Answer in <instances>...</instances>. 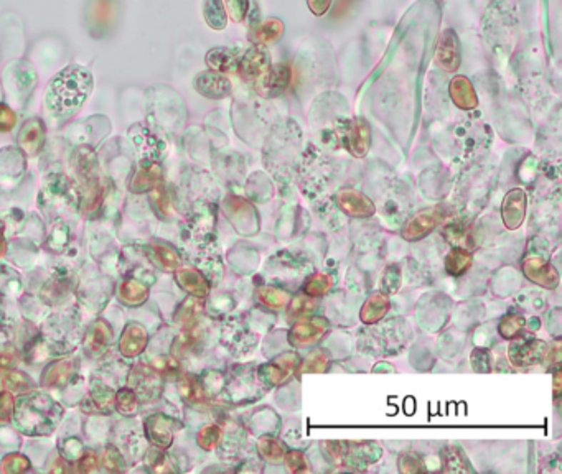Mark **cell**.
Wrapping results in <instances>:
<instances>
[{
	"instance_id": "cell-1",
	"label": "cell",
	"mask_w": 562,
	"mask_h": 474,
	"mask_svg": "<svg viewBox=\"0 0 562 474\" xmlns=\"http://www.w3.org/2000/svg\"><path fill=\"white\" fill-rule=\"evenodd\" d=\"M93 88L89 71L71 65L51 79L46 89V109L53 119H69L81 109Z\"/></svg>"
},
{
	"instance_id": "cell-2",
	"label": "cell",
	"mask_w": 562,
	"mask_h": 474,
	"mask_svg": "<svg viewBox=\"0 0 562 474\" xmlns=\"http://www.w3.org/2000/svg\"><path fill=\"white\" fill-rule=\"evenodd\" d=\"M12 417L17 428L26 435H50L60 422L61 407L44 393H31L15 402Z\"/></svg>"
},
{
	"instance_id": "cell-3",
	"label": "cell",
	"mask_w": 562,
	"mask_h": 474,
	"mask_svg": "<svg viewBox=\"0 0 562 474\" xmlns=\"http://www.w3.org/2000/svg\"><path fill=\"white\" fill-rule=\"evenodd\" d=\"M84 19L93 38H108L119 20V0H89Z\"/></svg>"
},
{
	"instance_id": "cell-4",
	"label": "cell",
	"mask_w": 562,
	"mask_h": 474,
	"mask_svg": "<svg viewBox=\"0 0 562 474\" xmlns=\"http://www.w3.org/2000/svg\"><path fill=\"white\" fill-rule=\"evenodd\" d=\"M292 83V68L286 63L269 65L264 73L259 74L254 81V88L258 94L266 99L279 98L291 88Z\"/></svg>"
},
{
	"instance_id": "cell-5",
	"label": "cell",
	"mask_w": 562,
	"mask_h": 474,
	"mask_svg": "<svg viewBox=\"0 0 562 474\" xmlns=\"http://www.w3.org/2000/svg\"><path fill=\"white\" fill-rule=\"evenodd\" d=\"M326 331H328V321L325 318L302 316L288 331L287 339L296 348H308L322 339Z\"/></svg>"
},
{
	"instance_id": "cell-6",
	"label": "cell",
	"mask_w": 562,
	"mask_h": 474,
	"mask_svg": "<svg viewBox=\"0 0 562 474\" xmlns=\"http://www.w3.org/2000/svg\"><path fill=\"white\" fill-rule=\"evenodd\" d=\"M436 63L443 71L455 73L462 63V48L457 31L453 29L443 30L438 36V43L436 48Z\"/></svg>"
},
{
	"instance_id": "cell-7",
	"label": "cell",
	"mask_w": 562,
	"mask_h": 474,
	"mask_svg": "<svg viewBox=\"0 0 562 474\" xmlns=\"http://www.w3.org/2000/svg\"><path fill=\"white\" fill-rule=\"evenodd\" d=\"M298 358L296 354H283L281 358L267 362L258 369V379L267 387H274L282 384L288 379V376L297 369Z\"/></svg>"
},
{
	"instance_id": "cell-8",
	"label": "cell",
	"mask_w": 562,
	"mask_h": 474,
	"mask_svg": "<svg viewBox=\"0 0 562 474\" xmlns=\"http://www.w3.org/2000/svg\"><path fill=\"white\" fill-rule=\"evenodd\" d=\"M271 65L269 51L266 45H254L249 50H246L239 56L236 71L243 81H256L259 74L264 73V69Z\"/></svg>"
},
{
	"instance_id": "cell-9",
	"label": "cell",
	"mask_w": 562,
	"mask_h": 474,
	"mask_svg": "<svg viewBox=\"0 0 562 474\" xmlns=\"http://www.w3.org/2000/svg\"><path fill=\"white\" fill-rule=\"evenodd\" d=\"M343 143L355 157H365L371 145V129L368 122L361 117L353 119L343 132Z\"/></svg>"
},
{
	"instance_id": "cell-10",
	"label": "cell",
	"mask_w": 562,
	"mask_h": 474,
	"mask_svg": "<svg viewBox=\"0 0 562 474\" xmlns=\"http://www.w3.org/2000/svg\"><path fill=\"white\" fill-rule=\"evenodd\" d=\"M176 428H180V423H176V420L160 413L152 415L146 420V433L149 440L160 450H167L172 445Z\"/></svg>"
},
{
	"instance_id": "cell-11",
	"label": "cell",
	"mask_w": 562,
	"mask_h": 474,
	"mask_svg": "<svg viewBox=\"0 0 562 474\" xmlns=\"http://www.w3.org/2000/svg\"><path fill=\"white\" fill-rule=\"evenodd\" d=\"M523 272L528 280L534 282L539 287H544L548 290H554L559 285V274L554 269V265L546 262L541 257H528L523 262Z\"/></svg>"
},
{
	"instance_id": "cell-12",
	"label": "cell",
	"mask_w": 562,
	"mask_h": 474,
	"mask_svg": "<svg viewBox=\"0 0 562 474\" xmlns=\"http://www.w3.org/2000/svg\"><path fill=\"white\" fill-rule=\"evenodd\" d=\"M195 89L208 99H224L231 94V83L218 71H203L195 79Z\"/></svg>"
},
{
	"instance_id": "cell-13",
	"label": "cell",
	"mask_w": 562,
	"mask_h": 474,
	"mask_svg": "<svg viewBox=\"0 0 562 474\" xmlns=\"http://www.w3.org/2000/svg\"><path fill=\"white\" fill-rule=\"evenodd\" d=\"M131 388L136 392L137 397L144 401H154L162 388V381L155 369H146V367H136L131 374Z\"/></svg>"
},
{
	"instance_id": "cell-14",
	"label": "cell",
	"mask_w": 562,
	"mask_h": 474,
	"mask_svg": "<svg viewBox=\"0 0 562 474\" xmlns=\"http://www.w3.org/2000/svg\"><path fill=\"white\" fill-rule=\"evenodd\" d=\"M546 351L548 346L543 341H515L508 349V354L516 367H526L543 359Z\"/></svg>"
},
{
	"instance_id": "cell-15",
	"label": "cell",
	"mask_w": 562,
	"mask_h": 474,
	"mask_svg": "<svg viewBox=\"0 0 562 474\" xmlns=\"http://www.w3.org/2000/svg\"><path fill=\"white\" fill-rule=\"evenodd\" d=\"M40 198H44L45 203L55 206H71L78 201V196L74 193L69 180L61 177V175H56V177H51V180L46 181V186L44 193L40 195Z\"/></svg>"
},
{
	"instance_id": "cell-16",
	"label": "cell",
	"mask_w": 562,
	"mask_h": 474,
	"mask_svg": "<svg viewBox=\"0 0 562 474\" xmlns=\"http://www.w3.org/2000/svg\"><path fill=\"white\" fill-rule=\"evenodd\" d=\"M340 210L351 217H369L374 215V205L366 195L355 190H341L336 195Z\"/></svg>"
},
{
	"instance_id": "cell-17",
	"label": "cell",
	"mask_w": 562,
	"mask_h": 474,
	"mask_svg": "<svg viewBox=\"0 0 562 474\" xmlns=\"http://www.w3.org/2000/svg\"><path fill=\"white\" fill-rule=\"evenodd\" d=\"M503 222L508 229L515 231L523 225L524 216H526V195L523 190H511L506 195L501 207Z\"/></svg>"
},
{
	"instance_id": "cell-18",
	"label": "cell",
	"mask_w": 562,
	"mask_h": 474,
	"mask_svg": "<svg viewBox=\"0 0 562 474\" xmlns=\"http://www.w3.org/2000/svg\"><path fill=\"white\" fill-rule=\"evenodd\" d=\"M438 220H441V217H438V212L436 210L421 211L419 215L412 216L408 221V225L404 226L403 237L409 242L421 241V239L427 237L433 229H436Z\"/></svg>"
},
{
	"instance_id": "cell-19",
	"label": "cell",
	"mask_w": 562,
	"mask_h": 474,
	"mask_svg": "<svg viewBox=\"0 0 562 474\" xmlns=\"http://www.w3.org/2000/svg\"><path fill=\"white\" fill-rule=\"evenodd\" d=\"M175 279H176V284H179L185 292H189L191 297L205 298L208 294H210V282H208L206 277L200 274L196 269L179 267L176 269Z\"/></svg>"
},
{
	"instance_id": "cell-20",
	"label": "cell",
	"mask_w": 562,
	"mask_h": 474,
	"mask_svg": "<svg viewBox=\"0 0 562 474\" xmlns=\"http://www.w3.org/2000/svg\"><path fill=\"white\" fill-rule=\"evenodd\" d=\"M147 339L149 336L146 328L137 323L127 324V328L124 329L119 341V351L126 358H136V356H139L146 349Z\"/></svg>"
},
{
	"instance_id": "cell-21",
	"label": "cell",
	"mask_w": 562,
	"mask_h": 474,
	"mask_svg": "<svg viewBox=\"0 0 562 474\" xmlns=\"http://www.w3.org/2000/svg\"><path fill=\"white\" fill-rule=\"evenodd\" d=\"M448 93L458 109L470 110L478 105V96L475 93L473 84L465 76H455L448 86Z\"/></svg>"
},
{
	"instance_id": "cell-22",
	"label": "cell",
	"mask_w": 562,
	"mask_h": 474,
	"mask_svg": "<svg viewBox=\"0 0 562 474\" xmlns=\"http://www.w3.org/2000/svg\"><path fill=\"white\" fill-rule=\"evenodd\" d=\"M111 339L112 331L109 324H106L103 319H98L94 324H91L86 338H84V349L91 356H98L108 348Z\"/></svg>"
},
{
	"instance_id": "cell-23",
	"label": "cell",
	"mask_w": 562,
	"mask_h": 474,
	"mask_svg": "<svg viewBox=\"0 0 562 474\" xmlns=\"http://www.w3.org/2000/svg\"><path fill=\"white\" fill-rule=\"evenodd\" d=\"M239 53L238 50H233V48H213V50L208 51L206 55V65L210 66L213 71L218 73H231L236 71L238 61H239Z\"/></svg>"
},
{
	"instance_id": "cell-24",
	"label": "cell",
	"mask_w": 562,
	"mask_h": 474,
	"mask_svg": "<svg viewBox=\"0 0 562 474\" xmlns=\"http://www.w3.org/2000/svg\"><path fill=\"white\" fill-rule=\"evenodd\" d=\"M282 35L283 24L281 19H266L251 30V40L256 41V45L276 43L281 40Z\"/></svg>"
},
{
	"instance_id": "cell-25",
	"label": "cell",
	"mask_w": 562,
	"mask_h": 474,
	"mask_svg": "<svg viewBox=\"0 0 562 474\" xmlns=\"http://www.w3.org/2000/svg\"><path fill=\"white\" fill-rule=\"evenodd\" d=\"M389 311V300L384 294H374L368 298L363 305L360 316L365 324H374L388 315Z\"/></svg>"
},
{
	"instance_id": "cell-26",
	"label": "cell",
	"mask_w": 562,
	"mask_h": 474,
	"mask_svg": "<svg viewBox=\"0 0 562 474\" xmlns=\"http://www.w3.org/2000/svg\"><path fill=\"white\" fill-rule=\"evenodd\" d=\"M149 297V287L139 279H126L119 287V300L124 305H142Z\"/></svg>"
},
{
	"instance_id": "cell-27",
	"label": "cell",
	"mask_w": 562,
	"mask_h": 474,
	"mask_svg": "<svg viewBox=\"0 0 562 474\" xmlns=\"http://www.w3.org/2000/svg\"><path fill=\"white\" fill-rule=\"evenodd\" d=\"M160 178H162V170L159 168V165L144 162V167L139 170V173L132 180L131 190L136 193H144V191L151 190L152 186H157Z\"/></svg>"
},
{
	"instance_id": "cell-28",
	"label": "cell",
	"mask_w": 562,
	"mask_h": 474,
	"mask_svg": "<svg viewBox=\"0 0 562 474\" xmlns=\"http://www.w3.org/2000/svg\"><path fill=\"white\" fill-rule=\"evenodd\" d=\"M472 267V254L463 247H455L446 257V272L452 277H460Z\"/></svg>"
},
{
	"instance_id": "cell-29",
	"label": "cell",
	"mask_w": 562,
	"mask_h": 474,
	"mask_svg": "<svg viewBox=\"0 0 562 474\" xmlns=\"http://www.w3.org/2000/svg\"><path fill=\"white\" fill-rule=\"evenodd\" d=\"M73 372V361L61 359L53 362L51 366L46 367L44 372V384L45 386H63L66 384L69 376Z\"/></svg>"
},
{
	"instance_id": "cell-30",
	"label": "cell",
	"mask_w": 562,
	"mask_h": 474,
	"mask_svg": "<svg viewBox=\"0 0 562 474\" xmlns=\"http://www.w3.org/2000/svg\"><path fill=\"white\" fill-rule=\"evenodd\" d=\"M19 142L26 152L35 153L40 148V143L44 142V124H40L39 120L26 122L22 134L19 137Z\"/></svg>"
},
{
	"instance_id": "cell-31",
	"label": "cell",
	"mask_w": 562,
	"mask_h": 474,
	"mask_svg": "<svg viewBox=\"0 0 562 474\" xmlns=\"http://www.w3.org/2000/svg\"><path fill=\"white\" fill-rule=\"evenodd\" d=\"M203 14H205L206 24L213 30H223L228 24V15L223 0H205Z\"/></svg>"
},
{
	"instance_id": "cell-32",
	"label": "cell",
	"mask_w": 562,
	"mask_h": 474,
	"mask_svg": "<svg viewBox=\"0 0 562 474\" xmlns=\"http://www.w3.org/2000/svg\"><path fill=\"white\" fill-rule=\"evenodd\" d=\"M152 254L157 265H160V267L165 270H176L180 267L181 264L180 255L176 254V250L174 247L167 246V244H162V242L155 244L152 247Z\"/></svg>"
},
{
	"instance_id": "cell-33",
	"label": "cell",
	"mask_w": 562,
	"mask_h": 474,
	"mask_svg": "<svg viewBox=\"0 0 562 474\" xmlns=\"http://www.w3.org/2000/svg\"><path fill=\"white\" fill-rule=\"evenodd\" d=\"M179 388H180L181 397L191 403H200V402L205 401V397H206V392H205V388H203L201 382H198L195 377H191V376L181 377L180 382H179Z\"/></svg>"
},
{
	"instance_id": "cell-34",
	"label": "cell",
	"mask_w": 562,
	"mask_h": 474,
	"mask_svg": "<svg viewBox=\"0 0 562 474\" xmlns=\"http://www.w3.org/2000/svg\"><path fill=\"white\" fill-rule=\"evenodd\" d=\"M258 298L262 305L274 308V310L287 306L288 302H291V297H288L286 290L274 289V287H264V289H261L258 292Z\"/></svg>"
},
{
	"instance_id": "cell-35",
	"label": "cell",
	"mask_w": 562,
	"mask_h": 474,
	"mask_svg": "<svg viewBox=\"0 0 562 474\" xmlns=\"http://www.w3.org/2000/svg\"><path fill=\"white\" fill-rule=\"evenodd\" d=\"M258 451L262 460L269 463H281L283 460V455H286V448L276 438H271V436H262L258 443Z\"/></svg>"
},
{
	"instance_id": "cell-36",
	"label": "cell",
	"mask_w": 562,
	"mask_h": 474,
	"mask_svg": "<svg viewBox=\"0 0 562 474\" xmlns=\"http://www.w3.org/2000/svg\"><path fill=\"white\" fill-rule=\"evenodd\" d=\"M331 289V279L326 274L310 275L303 285V294L310 298H317L325 295Z\"/></svg>"
},
{
	"instance_id": "cell-37",
	"label": "cell",
	"mask_w": 562,
	"mask_h": 474,
	"mask_svg": "<svg viewBox=\"0 0 562 474\" xmlns=\"http://www.w3.org/2000/svg\"><path fill=\"white\" fill-rule=\"evenodd\" d=\"M4 384L10 392L24 396V393H26L31 388V379L20 371H10L4 376Z\"/></svg>"
},
{
	"instance_id": "cell-38",
	"label": "cell",
	"mask_w": 562,
	"mask_h": 474,
	"mask_svg": "<svg viewBox=\"0 0 562 474\" xmlns=\"http://www.w3.org/2000/svg\"><path fill=\"white\" fill-rule=\"evenodd\" d=\"M524 324H526V319L524 316L519 315H506L500 321V326H498V331L505 339H515L519 336L523 331Z\"/></svg>"
},
{
	"instance_id": "cell-39",
	"label": "cell",
	"mask_w": 562,
	"mask_h": 474,
	"mask_svg": "<svg viewBox=\"0 0 562 474\" xmlns=\"http://www.w3.org/2000/svg\"><path fill=\"white\" fill-rule=\"evenodd\" d=\"M221 435L223 431L218 425H206V427H203L200 431H198L196 441L203 450L210 451L213 448H216L219 440H221Z\"/></svg>"
},
{
	"instance_id": "cell-40",
	"label": "cell",
	"mask_w": 562,
	"mask_h": 474,
	"mask_svg": "<svg viewBox=\"0 0 562 474\" xmlns=\"http://www.w3.org/2000/svg\"><path fill=\"white\" fill-rule=\"evenodd\" d=\"M91 397H93L96 408L106 410V408H109L112 403H114L116 396L108 386L101 384V382L96 381V382H93V386H91Z\"/></svg>"
},
{
	"instance_id": "cell-41",
	"label": "cell",
	"mask_w": 562,
	"mask_h": 474,
	"mask_svg": "<svg viewBox=\"0 0 562 474\" xmlns=\"http://www.w3.org/2000/svg\"><path fill=\"white\" fill-rule=\"evenodd\" d=\"M117 410L124 415H132L137 410V396L132 388H121L114 397Z\"/></svg>"
},
{
	"instance_id": "cell-42",
	"label": "cell",
	"mask_w": 562,
	"mask_h": 474,
	"mask_svg": "<svg viewBox=\"0 0 562 474\" xmlns=\"http://www.w3.org/2000/svg\"><path fill=\"white\" fill-rule=\"evenodd\" d=\"M328 354L323 349H317L305 358L302 372H322L328 367Z\"/></svg>"
},
{
	"instance_id": "cell-43",
	"label": "cell",
	"mask_w": 562,
	"mask_h": 474,
	"mask_svg": "<svg viewBox=\"0 0 562 474\" xmlns=\"http://www.w3.org/2000/svg\"><path fill=\"white\" fill-rule=\"evenodd\" d=\"M226 15L233 22H243L248 17L249 12V0H223Z\"/></svg>"
},
{
	"instance_id": "cell-44",
	"label": "cell",
	"mask_w": 562,
	"mask_h": 474,
	"mask_svg": "<svg viewBox=\"0 0 562 474\" xmlns=\"http://www.w3.org/2000/svg\"><path fill=\"white\" fill-rule=\"evenodd\" d=\"M0 470L4 473H24L26 470H30V461L29 458H25L24 455H19V453H12V455H7L2 460V465H0Z\"/></svg>"
},
{
	"instance_id": "cell-45",
	"label": "cell",
	"mask_w": 562,
	"mask_h": 474,
	"mask_svg": "<svg viewBox=\"0 0 562 474\" xmlns=\"http://www.w3.org/2000/svg\"><path fill=\"white\" fill-rule=\"evenodd\" d=\"M399 285H401V270L398 265H391V267H388L386 272H384V277H383V284H381L383 294L384 295L396 294V292L399 290Z\"/></svg>"
},
{
	"instance_id": "cell-46",
	"label": "cell",
	"mask_w": 562,
	"mask_h": 474,
	"mask_svg": "<svg viewBox=\"0 0 562 474\" xmlns=\"http://www.w3.org/2000/svg\"><path fill=\"white\" fill-rule=\"evenodd\" d=\"M60 450L63 458L68 461H78L83 456V443L74 436L63 440L60 443Z\"/></svg>"
},
{
	"instance_id": "cell-47",
	"label": "cell",
	"mask_w": 562,
	"mask_h": 474,
	"mask_svg": "<svg viewBox=\"0 0 562 474\" xmlns=\"http://www.w3.org/2000/svg\"><path fill=\"white\" fill-rule=\"evenodd\" d=\"M283 463H286L288 471L292 473H303L308 470L307 466V460H305L303 453L298 451V450H291V451H286V455H283Z\"/></svg>"
},
{
	"instance_id": "cell-48",
	"label": "cell",
	"mask_w": 562,
	"mask_h": 474,
	"mask_svg": "<svg viewBox=\"0 0 562 474\" xmlns=\"http://www.w3.org/2000/svg\"><path fill=\"white\" fill-rule=\"evenodd\" d=\"M103 465L106 466V470L109 471H121L122 468H124L121 453L117 451V448H114V446H108V450L104 451Z\"/></svg>"
},
{
	"instance_id": "cell-49",
	"label": "cell",
	"mask_w": 562,
	"mask_h": 474,
	"mask_svg": "<svg viewBox=\"0 0 562 474\" xmlns=\"http://www.w3.org/2000/svg\"><path fill=\"white\" fill-rule=\"evenodd\" d=\"M15 398L10 392L0 393V423L9 422L14 415Z\"/></svg>"
},
{
	"instance_id": "cell-50",
	"label": "cell",
	"mask_w": 562,
	"mask_h": 474,
	"mask_svg": "<svg viewBox=\"0 0 562 474\" xmlns=\"http://www.w3.org/2000/svg\"><path fill=\"white\" fill-rule=\"evenodd\" d=\"M399 471L401 473H417L422 471V461L414 453H406L399 458Z\"/></svg>"
},
{
	"instance_id": "cell-51",
	"label": "cell",
	"mask_w": 562,
	"mask_h": 474,
	"mask_svg": "<svg viewBox=\"0 0 562 474\" xmlns=\"http://www.w3.org/2000/svg\"><path fill=\"white\" fill-rule=\"evenodd\" d=\"M313 308V302L310 300V297H302V298H296L291 303V308H288V311H291V315H296V316H307L310 311H312Z\"/></svg>"
},
{
	"instance_id": "cell-52",
	"label": "cell",
	"mask_w": 562,
	"mask_h": 474,
	"mask_svg": "<svg viewBox=\"0 0 562 474\" xmlns=\"http://www.w3.org/2000/svg\"><path fill=\"white\" fill-rule=\"evenodd\" d=\"M66 242H68V229L60 222V225L53 229V234L50 237V246L53 249H61L66 246Z\"/></svg>"
},
{
	"instance_id": "cell-53",
	"label": "cell",
	"mask_w": 562,
	"mask_h": 474,
	"mask_svg": "<svg viewBox=\"0 0 562 474\" xmlns=\"http://www.w3.org/2000/svg\"><path fill=\"white\" fill-rule=\"evenodd\" d=\"M154 203H157V211L160 212L162 216H169L172 215V207H170V198L169 195L165 193V191H157V193L154 195Z\"/></svg>"
},
{
	"instance_id": "cell-54",
	"label": "cell",
	"mask_w": 562,
	"mask_h": 474,
	"mask_svg": "<svg viewBox=\"0 0 562 474\" xmlns=\"http://www.w3.org/2000/svg\"><path fill=\"white\" fill-rule=\"evenodd\" d=\"M15 124V115L5 104H0V130L7 132Z\"/></svg>"
},
{
	"instance_id": "cell-55",
	"label": "cell",
	"mask_w": 562,
	"mask_h": 474,
	"mask_svg": "<svg viewBox=\"0 0 562 474\" xmlns=\"http://www.w3.org/2000/svg\"><path fill=\"white\" fill-rule=\"evenodd\" d=\"M331 2H333V0H307V5L310 12L317 15V17H322V15H325L330 10Z\"/></svg>"
},
{
	"instance_id": "cell-56",
	"label": "cell",
	"mask_w": 562,
	"mask_h": 474,
	"mask_svg": "<svg viewBox=\"0 0 562 474\" xmlns=\"http://www.w3.org/2000/svg\"><path fill=\"white\" fill-rule=\"evenodd\" d=\"M170 463V458L167 455H164V453H155V458L152 461V470L154 471H172L174 468L172 466H167Z\"/></svg>"
},
{
	"instance_id": "cell-57",
	"label": "cell",
	"mask_w": 562,
	"mask_h": 474,
	"mask_svg": "<svg viewBox=\"0 0 562 474\" xmlns=\"http://www.w3.org/2000/svg\"><path fill=\"white\" fill-rule=\"evenodd\" d=\"M96 468H98V458H96L94 455H86L83 458H79V470L81 471H84V473H89V471H94Z\"/></svg>"
},
{
	"instance_id": "cell-58",
	"label": "cell",
	"mask_w": 562,
	"mask_h": 474,
	"mask_svg": "<svg viewBox=\"0 0 562 474\" xmlns=\"http://www.w3.org/2000/svg\"><path fill=\"white\" fill-rule=\"evenodd\" d=\"M559 386H561V372L558 371L554 374V397L559 396Z\"/></svg>"
},
{
	"instance_id": "cell-59",
	"label": "cell",
	"mask_w": 562,
	"mask_h": 474,
	"mask_svg": "<svg viewBox=\"0 0 562 474\" xmlns=\"http://www.w3.org/2000/svg\"><path fill=\"white\" fill-rule=\"evenodd\" d=\"M5 252V241H4V236H0V257H2Z\"/></svg>"
},
{
	"instance_id": "cell-60",
	"label": "cell",
	"mask_w": 562,
	"mask_h": 474,
	"mask_svg": "<svg viewBox=\"0 0 562 474\" xmlns=\"http://www.w3.org/2000/svg\"><path fill=\"white\" fill-rule=\"evenodd\" d=\"M2 232H4V225L0 222V236H2Z\"/></svg>"
}]
</instances>
